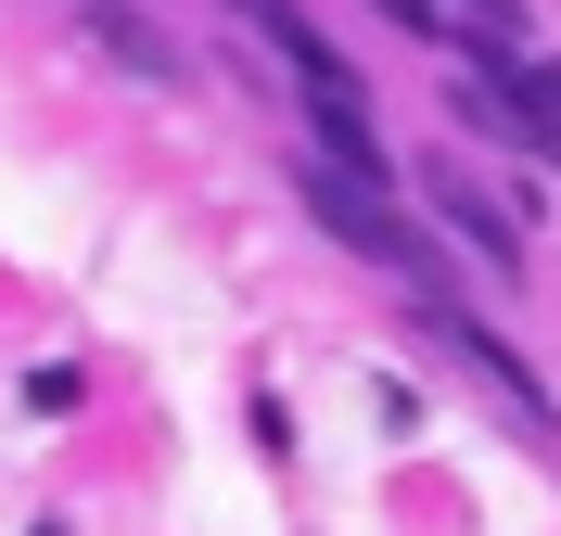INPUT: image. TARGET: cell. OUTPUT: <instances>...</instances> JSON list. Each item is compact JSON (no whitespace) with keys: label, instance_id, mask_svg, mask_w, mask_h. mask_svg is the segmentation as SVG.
Wrapping results in <instances>:
<instances>
[{"label":"cell","instance_id":"obj_1","mask_svg":"<svg viewBox=\"0 0 561 536\" xmlns=\"http://www.w3.org/2000/svg\"><path fill=\"white\" fill-rule=\"evenodd\" d=\"M294 192H307V217H319V230H332L345 255H370V269H409V282H434V243H421L409 217L383 205V179H345L332 153H307V167H294Z\"/></svg>","mask_w":561,"mask_h":536},{"label":"cell","instance_id":"obj_2","mask_svg":"<svg viewBox=\"0 0 561 536\" xmlns=\"http://www.w3.org/2000/svg\"><path fill=\"white\" fill-rule=\"evenodd\" d=\"M409 320H421V332H447V345H459V357H472V370L497 384V409H511L524 434H549V422H561V409H549V384H536V357L511 345V332H485V320H472V307L447 294V269L421 282V307H409Z\"/></svg>","mask_w":561,"mask_h":536},{"label":"cell","instance_id":"obj_3","mask_svg":"<svg viewBox=\"0 0 561 536\" xmlns=\"http://www.w3.org/2000/svg\"><path fill=\"white\" fill-rule=\"evenodd\" d=\"M434 217H447V230L485 255V269H524V217L497 205V192H472V179H434Z\"/></svg>","mask_w":561,"mask_h":536},{"label":"cell","instance_id":"obj_4","mask_svg":"<svg viewBox=\"0 0 561 536\" xmlns=\"http://www.w3.org/2000/svg\"><path fill=\"white\" fill-rule=\"evenodd\" d=\"M90 38H103V52H128L140 77H192V65H179V38H167V26H140L128 0H90Z\"/></svg>","mask_w":561,"mask_h":536},{"label":"cell","instance_id":"obj_5","mask_svg":"<svg viewBox=\"0 0 561 536\" xmlns=\"http://www.w3.org/2000/svg\"><path fill=\"white\" fill-rule=\"evenodd\" d=\"M77 396H90V384H77V370H65V357H51V370H26V409H38V422H65V409H77Z\"/></svg>","mask_w":561,"mask_h":536},{"label":"cell","instance_id":"obj_6","mask_svg":"<svg viewBox=\"0 0 561 536\" xmlns=\"http://www.w3.org/2000/svg\"><path fill=\"white\" fill-rule=\"evenodd\" d=\"M459 13H472V26H511V38H524V0H459Z\"/></svg>","mask_w":561,"mask_h":536},{"label":"cell","instance_id":"obj_7","mask_svg":"<svg viewBox=\"0 0 561 536\" xmlns=\"http://www.w3.org/2000/svg\"><path fill=\"white\" fill-rule=\"evenodd\" d=\"M38 536H51V524H38Z\"/></svg>","mask_w":561,"mask_h":536}]
</instances>
